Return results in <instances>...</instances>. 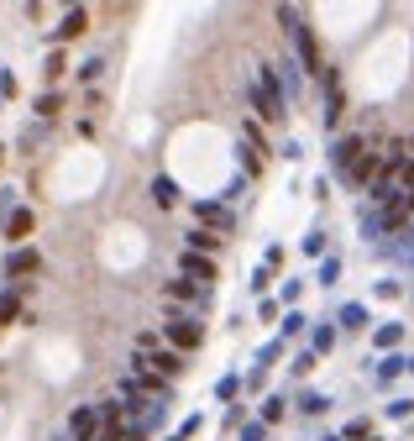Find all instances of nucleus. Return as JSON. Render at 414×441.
I'll return each mask as SVG.
<instances>
[{
    "label": "nucleus",
    "mask_w": 414,
    "mask_h": 441,
    "mask_svg": "<svg viewBox=\"0 0 414 441\" xmlns=\"http://www.w3.org/2000/svg\"><path fill=\"white\" fill-rule=\"evenodd\" d=\"M398 337H404V326H398V320H393V326H378V331H372V342H378V347H398Z\"/></svg>",
    "instance_id": "18"
},
{
    "label": "nucleus",
    "mask_w": 414,
    "mask_h": 441,
    "mask_svg": "<svg viewBox=\"0 0 414 441\" xmlns=\"http://www.w3.org/2000/svg\"><path fill=\"white\" fill-rule=\"evenodd\" d=\"M11 95H16V79H11L6 69H0V100H11Z\"/></svg>",
    "instance_id": "29"
},
{
    "label": "nucleus",
    "mask_w": 414,
    "mask_h": 441,
    "mask_svg": "<svg viewBox=\"0 0 414 441\" xmlns=\"http://www.w3.org/2000/svg\"><path fill=\"white\" fill-rule=\"evenodd\" d=\"M147 363H152L157 373H168V379H173V373L184 368V357H179V352H157V357H147Z\"/></svg>",
    "instance_id": "16"
},
{
    "label": "nucleus",
    "mask_w": 414,
    "mask_h": 441,
    "mask_svg": "<svg viewBox=\"0 0 414 441\" xmlns=\"http://www.w3.org/2000/svg\"><path fill=\"white\" fill-rule=\"evenodd\" d=\"M63 111V95L58 89H47V95H37V116H58Z\"/></svg>",
    "instance_id": "17"
},
{
    "label": "nucleus",
    "mask_w": 414,
    "mask_h": 441,
    "mask_svg": "<svg viewBox=\"0 0 414 441\" xmlns=\"http://www.w3.org/2000/svg\"><path fill=\"white\" fill-rule=\"evenodd\" d=\"M388 415H398V420H409V415H414V399H393V405H388Z\"/></svg>",
    "instance_id": "28"
},
{
    "label": "nucleus",
    "mask_w": 414,
    "mask_h": 441,
    "mask_svg": "<svg viewBox=\"0 0 414 441\" xmlns=\"http://www.w3.org/2000/svg\"><path fill=\"white\" fill-rule=\"evenodd\" d=\"M168 294H173V300H205V289H199L194 278H173V284H168Z\"/></svg>",
    "instance_id": "14"
},
{
    "label": "nucleus",
    "mask_w": 414,
    "mask_h": 441,
    "mask_svg": "<svg viewBox=\"0 0 414 441\" xmlns=\"http://www.w3.org/2000/svg\"><path fill=\"white\" fill-rule=\"evenodd\" d=\"M37 268H43V252H37V247H16L6 258V273L11 278H26V273H37Z\"/></svg>",
    "instance_id": "7"
},
{
    "label": "nucleus",
    "mask_w": 414,
    "mask_h": 441,
    "mask_svg": "<svg viewBox=\"0 0 414 441\" xmlns=\"http://www.w3.org/2000/svg\"><path fill=\"white\" fill-rule=\"evenodd\" d=\"M194 216H199V226H220V232H231V210L216 205V200H199Z\"/></svg>",
    "instance_id": "8"
},
{
    "label": "nucleus",
    "mask_w": 414,
    "mask_h": 441,
    "mask_svg": "<svg viewBox=\"0 0 414 441\" xmlns=\"http://www.w3.org/2000/svg\"><path fill=\"white\" fill-rule=\"evenodd\" d=\"M325 405H330L325 394H304V399H299V410H304V415H320V410H325Z\"/></svg>",
    "instance_id": "20"
},
{
    "label": "nucleus",
    "mask_w": 414,
    "mask_h": 441,
    "mask_svg": "<svg viewBox=\"0 0 414 441\" xmlns=\"http://www.w3.org/2000/svg\"><path fill=\"white\" fill-rule=\"evenodd\" d=\"M16 310H21L16 294H6V300H0V326H11V320H16Z\"/></svg>",
    "instance_id": "21"
},
{
    "label": "nucleus",
    "mask_w": 414,
    "mask_h": 441,
    "mask_svg": "<svg viewBox=\"0 0 414 441\" xmlns=\"http://www.w3.org/2000/svg\"><path fill=\"white\" fill-rule=\"evenodd\" d=\"M152 200H157V205H179V184H173V179H152Z\"/></svg>",
    "instance_id": "13"
},
{
    "label": "nucleus",
    "mask_w": 414,
    "mask_h": 441,
    "mask_svg": "<svg viewBox=\"0 0 414 441\" xmlns=\"http://www.w3.org/2000/svg\"><path fill=\"white\" fill-rule=\"evenodd\" d=\"M330 347H336V331L320 326V331H315V352H330Z\"/></svg>",
    "instance_id": "22"
},
{
    "label": "nucleus",
    "mask_w": 414,
    "mask_h": 441,
    "mask_svg": "<svg viewBox=\"0 0 414 441\" xmlns=\"http://www.w3.org/2000/svg\"><path fill=\"white\" fill-rule=\"evenodd\" d=\"M168 342L179 347V352H194V347L205 342V326L189 320V315H173V320H168Z\"/></svg>",
    "instance_id": "4"
},
{
    "label": "nucleus",
    "mask_w": 414,
    "mask_h": 441,
    "mask_svg": "<svg viewBox=\"0 0 414 441\" xmlns=\"http://www.w3.org/2000/svg\"><path fill=\"white\" fill-rule=\"evenodd\" d=\"M304 252H310V258H320V252H325V232H310V236H304Z\"/></svg>",
    "instance_id": "23"
},
{
    "label": "nucleus",
    "mask_w": 414,
    "mask_h": 441,
    "mask_svg": "<svg viewBox=\"0 0 414 441\" xmlns=\"http://www.w3.org/2000/svg\"><path fill=\"white\" fill-rule=\"evenodd\" d=\"M398 294H404V284H398V278H383V284H378V300H398Z\"/></svg>",
    "instance_id": "24"
},
{
    "label": "nucleus",
    "mask_w": 414,
    "mask_h": 441,
    "mask_svg": "<svg viewBox=\"0 0 414 441\" xmlns=\"http://www.w3.org/2000/svg\"><path fill=\"white\" fill-rule=\"evenodd\" d=\"M74 436H89V431H95V410H74Z\"/></svg>",
    "instance_id": "19"
},
{
    "label": "nucleus",
    "mask_w": 414,
    "mask_h": 441,
    "mask_svg": "<svg viewBox=\"0 0 414 441\" xmlns=\"http://www.w3.org/2000/svg\"><path fill=\"white\" fill-rule=\"evenodd\" d=\"M32 226H37V216H32V210H11V216H6V236H11V242H26V236H32Z\"/></svg>",
    "instance_id": "9"
},
{
    "label": "nucleus",
    "mask_w": 414,
    "mask_h": 441,
    "mask_svg": "<svg viewBox=\"0 0 414 441\" xmlns=\"http://www.w3.org/2000/svg\"><path fill=\"white\" fill-rule=\"evenodd\" d=\"M278 21H284V32H289V43H293V53H299V69L310 74V79H320L325 74V58H320V43H315V32L299 21V11L293 6H278Z\"/></svg>",
    "instance_id": "1"
},
{
    "label": "nucleus",
    "mask_w": 414,
    "mask_h": 441,
    "mask_svg": "<svg viewBox=\"0 0 414 441\" xmlns=\"http://www.w3.org/2000/svg\"><path fill=\"white\" fill-rule=\"evenodd\" d=\"M404 368H409V357H398V352H393V357H383V368H378V383H393V379H398Z\"/></svg>",
    "instance_id": "15"
},
{
    "label": "nucleus",
    "mask_w": 414,
    "mask_h": 441,
    "mask_svg": "<svg viewBox=\"0 0 414 441\" xmlns=\"http://www.w3.org/2000/svg\"><path fill=\"white\" fill-rule=\"evenodd\" d=\"M100 69H105V63H100V58H89L84 69H79V79H84V85H95V79H100Z\"/></svg>",
    "instance_id": "27"
},
{
    "label": "nucleus",
    "mask_w": 414,
    "mask_h": 441,
    "mask_svg": "<svg viewBox=\"0 0 414 441\" xmlns=\"http://www.w3.org/2000/svg\"><path fill=\"white\" fill-rule=\"evenodd\" d=\"M409 373H414V357H409Z\"/></svg>",
    "instance_id": "31"
},
{
    "label": "nucleus",
    "mask_w": 414,
    "mask_h": 441,
    "mask_svg": "<svg viewBox=\"0 0 414 441\" xmlns=\"http://www.w3.org/2000/svg\"><path fill=\"white\" fill-rule=\"evenodd\" d=\"M320 79H325V126H336V121H341V111H346V95H341V74H336V69H325Z\"/></svg>",
    "instance_id": "5"
},
{
    "label": "nucleus",
    "mask_w": 414,
    "mask_h": 441,
    "mask_svg": "<svg viewBox=\"0 0 414 441\" xmlns=\"http://www.w3.org/2000/svg\"><path fill=\"white\" fill-rule=\"evenodd\" d=\"M252 105H257L262 121H284V116H289V95H284V85H278V69H262V74H257Z\"/></svg>",
    "instance_id": "2"
},
{
    "label": "nucleus",
    "mask_w": 414,
    "mask_h": 441,
    "mask_svg": "<svg viewBox=\"0 0 414 441\" xmlns=\"http://www.w3.org/2000/svg\"><path fill=\"white\" fill-rule=\"evenodd\" d=\"M336 273H341V263H336V258L320 263V284H336Z\"/></svg>",
    "instance_id": "25"
},
{
    "label": "nucleus",
    "mask_w": 414,
    "mask_h": 441,
    "mask_svg": "<svg viewBox=\"0 0 414 441\" xmlns=\"http://www.w3.org/2000/svg\"><path fill=\"white\" fill-rule=\"evenodd\" d=\"M179 268H184V278H194V284H210V278H216V263H210V252H184Z\"/></svg>",
    "instance_id": "6"
},
{
    "label": "nucleus",
    "mask_w": 414,
    "mask_h": 441,
    "mask_svg": "<svg viewBox=\"0 0 414 441\" xmlns=\"http://www.w3.org/2000/svg\"><path fill=\"white\" fill-rule=\"evenodd\" d=\"M0 163H6V147H0Z\"/></svg>",
    "instance_id": "30"
},
{
    "label": "nucleus",
    "mask_w": 414,
    "mask_h": 441,
    "mask_svg": "<svg viewBox=\"0 0 414 441\" xmlns=\"http://www.w3.org/2000/svg\"><path fill=\"white\" fill-rule=\"evenodd\" d=\"M362 153H367V137H357V131H352V137H336V142H330V168H336L341 184L352 179V168H357V158H362Z\"/></svg>",
    "instance_id": "3"
},
{
    "label": "nucleus",
    "mask_w": 414,
    "mask_h": 441,
    "mask_svg": "<svg viewBox=\"0 0 414 441\" xmlns=\"http://www.w3.org/2000/svg\"><path fill=\"white\" fill-rule=\"evenodd\" d=\"M189 252H220V236L210 232V226H194L189 232Z\"/></svg>",
    "instance_id": "11"
},
{
    "label": "nucleus",
    "mask_w": 414,
    "mask_h": 441,
    "mask_svg": "<svg viewBox=\"0 0 414 441\" xmlns=\"http://www.w3.org/2000/svg\"><path fill=\"white\" fill-rule=\"evenodd\" d=\"M63 69H69V63H63V53H47V69H43V74H47V79H58Z\"/></svg>",
    "instance_id": "26"
},
{
    "label": "nucleus",
    "mask_w": 414,
    "mask_h": 441,
    "mask_svg": "<svg viewBox=\"0 0 414 441\" xmlns=\"http://www.w3.org/2000/svg\"><path fill=\"white\" fill-rule=\"evenodd\" d=\"M336 320H341L346 331H367V305H341Z\"/></svg>",
    "instance_id": "12"
},
{
    "label": "nucleus",
    "mask_w": 414,
    "mask_h": 441,
    "mask_svg": "<svg viewBox=\"0 0 414 441\" xmlns=\"http://www.w3.org/2000/svg\"><path fill=\"white\" fill-rule=\"evenodd\" d=\"M84 32H89V16H84L79 6H74L69 16L58 21V32H52V37H58V43H74V37H84Z\"/></svg>",
    "instance_id": "10"
}]
</instances>
